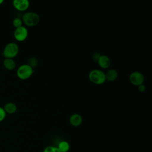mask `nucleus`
Returning <instances> with one entry per match:
<instances>
[{
    "mask_svg": "<svg viewBox=\"0 0 152 152\" xmlns=\"http://www.w3.org/2000/svg\"><path fill=\"white\" fill-rule=\"evenodd\" d=\"M88 78L91 82L96 84H102L106 81L105 73L99 69H94L90 71Z\"/></svg>",
    "mask_w": 152,
    "mask_h": 152,
    "instance_id": "1",
    "label": "nucleus"
},
{
    "mask_svg": "<svg viewBox=\"0 0 152 152\" xmlns=\"http://www.w3.org/2000/svg\"><path fill=\"white\" fill-rule=\"evenodd\" d=\"M22 21L26 26L32 27L37 25L39 21L40 17L38 14L35 12L29 11L26 12L22 17Z\"/></svg>",
    "mask_w": 152,
    "mask_h": 152,
    "instance_id": "2",
    "label": "nucleus"
},
{
    "mask_svg": "<svg viewBox=\"0 0 152 152\" xmlns=\"http://www.w3.org/2000/svg\"><path fill=\"white\" fill-rule=\"evenodd\" d=\"M19 52V47L14 42H10L6 45L3 50V55L5 58H12L15 57Z\"/></svg>",
    "mask_w": 152,
    "mask_h": 152,
    "instance_id": "3",
    "label": "nucleus"
},
{
    "mask_svg": "<svg viewBox=\"0 0 152 152\" xmlns=\"http://www.w3.org/2000/svg\"><path fill=\"white\" fill-rule=\"evenodd\" d=\"M33 73V68L28 64H23L20 65L17 70L18 77L21 80H26L30 77Z\"/></svg>",
    "mask_w": 152,
    "mask_h": 152,
    "instance_id": "4",
    "label": "nucleus"
},
{
    "mask_svg": "<svg viewBox=\"0 0 152 152\" xmlns=\"http://www.w3.org/2000/svg\"><path fill=\"white\" fill-rule=\"evenodd\" d=\"M28 30L23 26L15 28L14 32V38L18 42L25 40L28 36Z\"/></svg>",
    "mask_w": 152,
    "mask_h": 152,
    "instance_id": "5",
    "label": "nucleus"
},
{
    "mask_svg": "<svg viewBox=\"0 0 152 152\" xmlns=\"http://www.w3.org/2000/svg\"><path fill=\"white\" fill-rule=\"evenodd\" d=\"M129 81L134 86H138L144 81V75L139 71H134L129 75Z\"/></svg>",
    "mask_w": 152,
    "mask_h": 152,
    "instance_id": "6",
    "label": "nucleus"
},
{
    "mask_svg": "<svg viewBox=\"0 0 152 152\" xmlns=\"http://www.w3.org/2000/svg\"><path fill=\"white\" fill-rule=\"evenodd\" d=\"M12 4L14 7L19 11H24L30 6V2L28 0H14Z\"/></svg>",
    "mask_w": 152,
    "mask_h": 152,
    "instance_id": "7",
    "label": "nucleus"
},
{
    "mask_svg": "<svg viewBox=\"0 0 152 152\" xmlns=\"http://www.w3.org/2000/svg\"><path fill=\"white\" fill-rule=\"evenodd\" d=\"M97 61L98 62L99 65L101 68L104 69L107 68L110 65V58L107 55H100Z\"/></svg>",
    "mask_w": 152,
    "mask_h": 152,
    "instance_id": "8",
    "label": "nucleus"
},
{
    "mask_svg": "<svg viewBox=\"0 0 152 152\" xmlns=\"http://www.w3.org/2000/svg\"><path fill=\"white\" fill-rule=\"evenodd\" d=\"M69 123L73 126H80L83 122L82 116L78 113H74L69 118Z\"/></svg>",
    "mask_w": 152,
    "mask_h": 152,
    "instance_id": "9",
    "label": "nucleus"
},
{
    "mask_svg": "<svg viewBox=\"0 0 152 152\" xmlns=\"http://www.w3.org/2000/svg\"><path fill=\"white\" fill-rule=\"evenodd\" d=\"M118 76V71L115 69H110L108 70L106 73H105L106 80L109 81H115Z\"/></svg>",
    "mask_w": 152,
    "mask_h": 152,
    "instance_id": "10",
    "label": "nucleus"
},
{
    "mask_svg": "<svg viewBox=\"0 0 152 152\" xmlns=\"http://www.w3.org/2000/svg\"><path fill=\"white\" fill-rule=\"evenodd\" d=\"M6 113L12 114L15 113L17 109V107L14 103L12 102H8L4 105L3 107Z\"/></svg>",
    "mask_w": 152,
    "mask_h": 152,
    "instance_id": "11",
    "label": "nucleus"
},
{
    "mask_svg": "<svg viewBox=\"0 0 152 152\" xmlns=\"http://www.w3.org/2000/svg\"><path fill=\"white\" fill-rule=\"evenodd\" d=\"M3 65L4 67L8 70L13 69L16 66L15 61L12 58H5L3 61Z\"/></svg>",
    "mask_w": 152,
    "mask_h": 152,
    "instance_id": "12",
    "label": "nucleus"
},
{
    "mask_svg": "<svg viewBox=\"0 0 152 152\" xmlns=\"http://www.w3.org/2000/svg\"><path fill=\"white\" fill-rule=\"evenodd\" d=\"M57 148L61 152H68L70 149V145L66 141H61L58 143Z\"/></svg>",
    "mask_w": 152,
    "mask_h": 152,
    "instance_id": "13",
    "label": "nucleus"
},
{
    "mask_svg": "<svg viewBox=\"0 0 152 152\" xmlns=\"http://www.w3.org/2000/svg\"><path fill=\"white\" fill-rule=\"evenodd\" d=\"M43 152H61V151L58 150L57 147L49 145V146L46 147L44 148Z\"/></svg>",
    "mask_w": 152,
    "mask_h": 152,
    "instance_id": "14",
    "label": "nucleus"
},
{
    "mask_svg": "<svg viewBox=\"0 0 152 152\" xmlns=\"http://www.w3.org/2000/svg\"><path fill=\"white\" fill-rule=\"evenodd\" d=\"M12 24H13V26L15 27V28H17V27H19L20 26H22L23 25V21H22V19H21L20 18H18V17H16L15 18L13 21H12Z\"/></svg>",
    "mask_w": 152,
    "mask_h": 152,
    "instance_id": "15",
    "label": "nucleus"
},
{
    "mask_svg": "<svg viewBox=\"0 0 152 152\" xmlns=\"http://www.w3.org/2000/svg\"><path fill=\"white\" fill-rule=\"evenodd\" d=\"M37 63H38L37 60V59H36V58H34V57H31V58H30L28 59V64L31 67H32V68L36 66V65H37Z\"/></svg>",
    "mask_w": 152,
    "mask_h": 152,
    "instance_id": "16",
    "label": "nucleus"
},
{
    "mask_svg": "<svg viewBox=\"0 0 152 152\" xmlns=\"http://www.w3.org/2000/svg\"><path fill=\"white\" fill-rule=\"evenodd\" d=\"M6 112H5L4 108L0 106V122H2L4 120V119L6 117Z\"/></svg>",
    "mask_w": 152,
    "mask_h": 152,
    "instance_id": "17",
    "label": "nucleus"
},
{
    "mask_svg": "<svg viewBox=\"0 0 152 152\" xmlns=\"http://www.w3.org/2000/svg\"><path fill=\"white\" fill-rule=\"evenodd\" d=\"M138 88L140 92H144L145 90V86L143 84H142L138 86Z\"/></svg>",
    "mask_w": 152,
    "mask_h": 152,
    "instance_id": "18",
    "label": "nucleus"
},
{
    "mask_svg": "<svg viewBox=\"0 0 152 152\" xmlns=\"http://www.w3.org/2000/svg\"><path fill=\"white\" fill-rule=\"evenodd\" d=\"M3 2H4V1H3V0H0V5L2 4Z\"/></svg>",
    "mask_w": 152,
    "mask_h": 152,
    "instance_id": "19",
    "label": "nucleus"
}]
</instances>
